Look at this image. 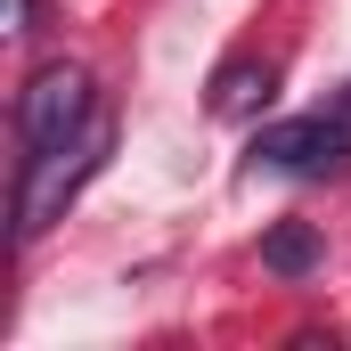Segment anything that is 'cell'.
<instances>
[{"label":"cell","mask_w":351,"mask_h":351,"mask_svg":"<svg viewBox=\"0 0 351 351\" xmlns=\"http://www.w3.org/2000/svg\"><path fill=\"white\" fill-rule=\"evenodd\" d=\"M269 90H278V74L269 66H254V58H237V66H221V82H213V114H254V106H269Z\"/></svg>","instance_id":"277c9868"},{"label":"cell","mask_w":351,"mask_h":351,"mask_svg":"<svg viewBox=\"0 0 351 351\" xmlns=\"http://www.w3.org/2000/svg\"><path fill=\"white\" fill-rule=\"evenodd\" d=\"M33 16H41L33 0H8V33H33Z\"/></svg>","instance_id":"8992f818"},{"label":"cell","mask_w":351,"mask_h":351,"mask_svg":"<svg viewBox=\"0 0 351 351\" xmlns=\"http://www.w3.org/2000/svg\"><path fill=\"white\" fill-rule=\"evenodd\" d=\"M254 164H278V172H343L351 164V90L327 114H302V123L262 131L254 139Z\"/></svg>","instance_id":"3957f363"},{"label":"cell","mask_w":351,"mask_h":351,"mask_svg":"<svg viewBox=\"0 0 351 351\" xmlns=\"http://www.w3.org/2000/svg\"><path fill=\"white\" fill-rule=\"evenodd\" d=\"M262 262L278 269V278H302V269L319 262V237H311L302 221H286V229H269V237H262Z\"/></svg>","instance_id":"5b68a950"},{"label":"cell","mask_w":351,"mask_h":351,"mask_svg":"<svg viewBox=\"0 0 351 351\" xmlns=\"http://www.w3.org/2000/svg\"><path fill=\"white\" fill-rule=\"evenodd\" d=\"M106 147H114V123L106 114H90L82 131L66 139V147H49V156H25V188H16V237L33 245L74 196H82V180L106 164Z\"/></svg>","instance_id":"6da1fadb"},{"label":"cell","mask_w":351,"mask_h":351,"mask_svg":"<svg viewBox=\"0 0 351 351\" xmlns=\"http://www.w3.org/2000/svg\"><path fill=\"white\" fill-rule=\"evenodd\" d=\"M90 114H98V98H90V74L82 66H41L25 98H16V131H25V156H49V147H66L74 131H82Z\"/></svg>","instance_id":"7a4b0ae2"}]
</instances>
